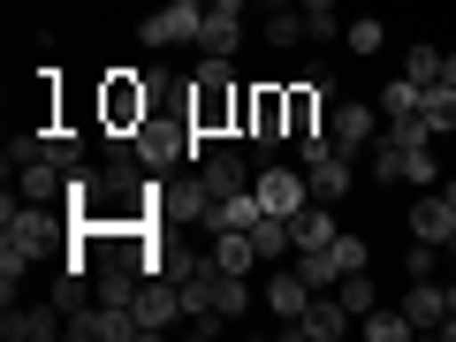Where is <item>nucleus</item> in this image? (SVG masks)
<instances>
[{
	"mask_svg": "<svg viewBox=\"0 0 456 342\" xmlns=\"http://www.w3.org/2000/svg\"><path fill=\"white\" fill-rule=\"evenodd\" d=\"M236 122H244V92H236V69L221 61V53H206L191 77V130H198V152L221 145V137H236ZM191 152V160H198Z\"/></svg>",
	"mask_w": 456,
	"mask_h": 342,
	"instance_id": "nucleus-1",
	"label": "nucleus"
},
{
	"mask_svg": "<svg viewBox=\"0 0 456 342\" xmlns=\"http://www.w3.org/2000/svg\"><path fill=\"white\" fill-rule=\"evenodd\" d=\"M236 137H251L259 152L289 145V84H259V92H244V122H236Z\"/></svg>",
	"mask_w": 456,
	"mask_h": 342,
	"instance_id": "nucleus-2",
	"label": "nucleus"
},
{
	"mask_svg": "<svg viewBox=\"0 0 456 342\" xmlns=\"http://www.w3.org/2000/svg\"><path fill=\"white\" fill-rule=\"evenodd\" d=\"M152 114V84H137L130 69H114L107 84H99V130H114V137H130L137 122Z\"/></svg>",
	"mask_w": 456,
	"mask_h": 342,
	"instance_id": "nucleus-3",
	"label": "nucleus"
},
{
	"mask_svg": "<svg viewBox=\"0 0 456 342\" xmlns=\"http://www.w3.org/2000/svg\"><path fill=\"white\" fill-rule=\"evenodd\" d=\"M198 23H206V8H183V0H152L145 16H137V38L145 46H198Z\"/></svg>",
	"mask_w": 456,
	"mask_h": 342,
	"instance_id": "nucleus-4",
	"label": "nucleus"
},
{
	"mask_svg": "<svg viewBox=\"0 0 456 342\" xmlns=\"http://www.w3.org/2000/svg\"><path fill=\"white\" fill-rule=\"evenodd\" d=\"M358 327V312L342 305L335 289H312V305L297 312V320H281V335H297V342H335V335H350Z\"/></svg>",
	"mask_w": 456,
	"mask_h": 342,
	"instance_id": "nucleus-5",
	"label": "nucleus"
},
{
	"mask_svg": "<svg viewBox=\"0 0 456 342\" xmlns=\"http://www.w3.org/2000/svg\"><path fill=\"white\" fill-rule=\"evenodd\" d=\"M198 183H206V198H236V191H251V160L221 137V145L198 152Z\"/></svg>",
	"mask_w": 456,
	"mask_h": 342,
	"instance_id": "nucleus-6",
	"label": "nucleus"
},
{
	"mask_svg": "<svg viewBox=\"0 0 456 342\" xmlns=\"http://www.w3.org/2000/svg\"><path fill=\"white\" fill-rule=\"evenodd\" d=\"M373 130H380V114L365 107V99H335V114H327V137H335V152L365 160V152H373Z\"/></svg>",
	"mask_w": 456,
	"mask_h": 342,
	"instance_id": "nucleus-7",
	"label": "nucleus"
},
{
	"mask_svg": "<svg viewBox=\"0 0 456 342\" xmlns=\"http://www.w3.org/2000/svg\"><path fill=\"white\" fill-rule=\"evenodd\" d=\"M251 191H259V206L281 213V221L312 206V175H305V167H259V183H251Z\"/></svg>",
	"mask_w": 456,
	"mask_h": 342,
	"instance_id": "nucleus-8",
	"label": "nucleus"
},
{
	"mask_svg": "<svg viewBox=\"0 0 456 342\" xmlns=\"http://www.w3.org/2000/svg\"><path fill=\"white\" fill-rule=\"evenodd\" d=\"M137 327H145V335H160V327H175L183 320V281L175 274H145V289H137Z\"/></svg>",
	"mask_w": 456,
	"mask_h": 342,
	"instance_id": "nucleus-9",
	"label": "nucleus"
},
{
	"mask_svg": "<svg viewBox=\"0 0 456 342\" xmlns=\"http://www.w3.org/2000/svg\"><path fill=\"white\" fill-rule=\"evenodd\" d=\"M0 335L8 342H53V335H69V312L61 305H8Z\"/></svg>",
	"mask_w": 456,
	"mask_h": 342,
	"instance_id": "nucleus-10",
	"label": "nucleus"
},
{
	"mask_svg": "<svg viewBox=\"0 0 456 342\" xmlns=\"http://www.w3.org/2000/svg\"><path fill=\"white\" fill-rule=\"evenodd\" d=\"M403 320L419 327V335H441V320H449V289H441L434 274L411 281V289H403Z\"/></svg>",
	"mask_w": 456,
	"mask_h": 342,
	"instance_id": "nucleus-11",
	"label": "nucleus"
},
{
	"mask_svg": "<svg viewBox=\"0 0 456 342\" xmlns=\"http://www.w3.org/2000/svg\"><path fill=\"white\" fill-rule=\"evenodd\" d=\"M305 175H312V198H350V183H358V160L350 152H320V160H305Z\"/></svg>",
	"mask_w": 456,
	"mask_h": 342,
	"instance_id": "nucleus-12",
	"label": "nucleus"
},
{
	"mask_svg": "<svg viewBox=\"0 0 456 342\" xmlns=\"http://www.w3.org/2000/svg\"><path fill=\"white\" fill-rule=\"evenodd\" d=\"M305 305H312V281H305V266H281V274L266 281V312H274V320H297Z\"/></svg>",
	"mask_w": 456,
	"mask_h": 342,
	"instance_id": "nucleus-13",
	"label": "nucleus"
},
{
	"mask_svg": "<svg viewBox=\"0 0 456 342\" xmlns=\"http://www.w3.org/2000/svg\"><path fill=\"white\" fill-rule=\"evenodd\" d=\"M236 46H244V16H221V8H206V23H198V53H221V61H236Z\"/></svg>",
	"mask_w": 456,
	"mask_h": 342,
	"instance_id": "nucleus-14",
	"label": "nucleus"
},
{
	"mask_svg": "<svg viewBox=\"0 0 456 342\" xmlns=\"http://www.w3.org/2000/svg\"><path fill=\"white\" fill-rule=\"evenodd\" d=\"M289 228H297V251H327V244L342 236V228H335V213H327V198H312L305 213H289Z\"/></svg>",
	"mask_w": 456,
	"mask_h": 342,
	"instance_id": "nucleus-15",
	"label": "nucleus"
},
{
	"mask_svg": "<svg viewBox=\"0 0 456 342\" xmlns=\"http://www.w3.org/2000/svg\"><path fill=\"white\" fill-rule=\"evenodd\" d=\"M411 236H426V244H449L456 236V213H449V198H419V206H411Z\"/></svg>",
	"mask_w": 456,
	"mask_h": 342,
	"instance_id": "nucleus-16",
	"label": "nucleus"
},
{
	"mask_svg": "<svg viewBox=\"0 0 456 342\" xmlns=\"http://www.w3.org/2000/svg\"><path fill=\"white\" fill-rule=\"evenodd\" d=\"M213 259H221L228 274H251V266H259V244H251V228H213Z\"/></svg>",
	"mask_w": 456,
	"mask_h": 342,
	"instance_id": "nucleus-17",
	"label": "nucleus"
},
{
	"mask_svg": "<svg viewBox=\"0 0 456 342\" xmlns=\"http://www.w3.org/2000/svg\"><path fill=\"white\" fill-rule=\"evenodd\" d=\"M259 191H236V198H213V206H206V228H251V221H259Z\"/></svg>",
	"mask_w": 456,
	"mask_h": 342,
	"instance_id": "nucleus-18",
	"label": "nucleus"
},
{
	"mask_svg": "<svg viewBox=\"0 0 456 342\" xmlns=\"http://www.w3.org/2000/svg\"><path fill=\"white\" fill-rule=\"evenodd\" d=\"M251 244H259V259H289V251H297V228L281 221V213H259V221H251Z\"/></svg>",
	"mask_w": 456,
	"mask_h": 342,
	"instance_id": "nucleus-19",
	"label": "nucleus"
},
{
	"mask_svg": "<svg viewBox=\"0 0 456 342\" xmlns=\"http://www.w3.org/2000/svg\"><path fill=\"white\" fill-rule=\"evenodd\" d=\"M419 122L434 137H449L456 130V84H426V99H419Z\"/></svg>",
	"mask_w": 456,
	"mask_h": 342,
	"instance_id": "nucleus-20",
	"label": "nucleus"
},
{
	"mask_svg": "<svg viewBox=\"0 0 456 342\" xmlns=\"http://www.w3.org/2000/svg\"><path fill=\"white\" fill-rule=\"evenodd\" d=\"M46 160L61 167V175H77V167H84V137H77V122H53V130H46Z\"/></svg>",
	"mask_w": 456,
	"mask_h": 342,
	"instance_id": "nucleus-21",
	"label": "nucleus"
},
{
	"mask_svg": "<svg viewBox=\"0 0 456 342\" xmlns=\"http://www.w3.org/2000/svg\"><path fill=\"white\" fill-rule=\"evenodd\" d=\"M358 335H365V342H403V335H419V327L403 320V305H395V312H380V305H373V312L358 320Z\"/></svg>",
	"mask_w": 456,
	"mask_h": 342,
	"instance_id": "nucleus-22",
	"label": "nucleus"
},
{
	"mask_svg": "<svg viewBox=\"0 0 456 342\" xmlns=\"http://www.w3.org/2000/svg\"><path fill=\"white\" fill-rule=\"evenodd\" d=\"M335 297H342V305H350V312H358V320H365V312L380 305V289H373V274H365V266H350V274L335 281Z\"/></svg>",
	"mask_w": 456,
	"mask_h": 342,
	"instance_id": "nucleus-23",
	"label": "nucleus"
},
{
	"mask_svg": "<svg viewBox=\"0 0 456 342\" xmlns=\"http://www.w3.org/2000/svg\"><path fill=\"white\" fill-rule=\"evenodd\" d=\"M419 99H426V84H419V77L380 84V114H419Z\"/></svg>",
	"mask_w": 456,
	"mask_h": 342,
	"instance_id": "nucleus-24",
	"label": "nucleus"
},
{
	"mask_svg": "<svg viewBox=\"0 0 456 342\" xmlns=\"http://www.w3.org/2000/svg\"><path fill=\"white\" fill-rule=\"evenodd\" d=\"M297 38H312L305 8H274V16H266V46H297Z\"/></svg>",
	"mask_w": 456,
	"mask_h": 342,
	"instance_id": "nucleus-25",
	"label": "nucleus"
},
{
	"mask_svg": "<svg viewBox=\"0 0 456 342\" xmlns=\"http://www.w3.org/2000/svg\"><path fill=\"white\" fill-rule=\"evenodd\" d=\"M380 38H388V23H380V16L342 23V46H350V53H380Z\"/></svg>",
	"mask_w": 456,
	"mask_h": 342,
	"instance_id": "nucleus-26",
	"label": "nucleus"
},
{
	"mask_svg": "<svg viewBox=\"0 0 456 342\" xmlns=\"http://www.w3.org/2000/svg\"><path fill=\"white\" fill-rule=\"evenodd\" d=\"M297 266H305L312 289H335V281H342V259H335V251H297Z\"/></svg>",
	"mask_w": 456,
	"mask_h": 342,
	"instance_id": "nucleus-27",
	"label": "nucleus"
},
{
	"mask_svg": "<svg viewBox=\"0 0 456 342\" xmlns=\"http://www.w3.org/2000/svg\"><path fill=\"white\" fill-rule=\"evenodd\" d=\"M403 77H419V84H441V46H411V53H403Z\"/></svg>",
	"mask_w": 456,
	"mask_h": 342,
	"instance_id": "nucleus-28",
	"label": "nucleus"
},
{
	"mask_svg": "<svg viewBox=\"0 0 456 342\" xmlns=\"http://www.w3.org/2000/svg\"><path fill=\"white\" fill-rule=\"evenodd\" d=\"M403 183H419V191H434V145H411V160H403Z\"/></svg>",
	"mask_w": 456,
	"mask_h": 342,
	"instance_id": "nucleus-29",
	"label": "nucleus"
},
{
	"mask_svg": "<svg viewBox=\"0 0 456 342\" xmlns=\"http://www.w3.org/2000/svg\"><path fill=\"white\" fill-rule=\"evenodd\" d=\"M434 259H441V244H426V236H419V244H411V259H403V274L426 281V274H434Z\"/></svg>",
	"mask_w": 456,
	"mask_h": 342,
	"instance_id": "nucleus-30",
	"label": "nucleus"
},
{
	"mask_svg": "<svg viewBox=\"0 0 456 342\" xmlns=\"http://www.w3.org/2000/svg\"><path fill=\"white\" fill-rule=\"evenodd\" d=\"M342 259V274H350V266H365V236H335V244H327Z\"/></svg>",
	"mask_w": 456,
	"mask_h": 342,
	"instance_id": "nucleus-31",
	"label": "nucleus"
},
{
	"mask_svg": "<svg viewBox=\"0 0 456 342\" xmlns=\"http://www.w3.org/2000/svg\"><path fill=\"white\" fill-rule=\"evenodd\" d=\"M305 31L320 38V46H327V38H342V16H305Z\"/></svg>",
	"mask_w": 456,
	"mask_h": 342,
	"instance_id": "nucleus-32",
	"label": "nucleus"
},
{
	"mask_svg": "<svg viewBox=\"0 0 456 342\" xmlns=\"http://www.w3.org/2000/svg\"><path fill=\"white\" fill-rule=\"evenodd\" d=\"M297 8H305V16H335V0H297Z\"/></svg>",
	"mask_w": 456,
	"mask_h": 342,
	"instance_id": "nucleus-33",
	"label": "nucleus"
},
{
	"mask_svg": "<svg viewBox=\"0 0 456 342\" xmlns=\"http://www.w3.org/2000/svg\"><path fill=\"white\" fill-rule=\"evenodd\" d=\"M213 8H221V16H244V8H251V0H213Z\"/></svg>",
	"mask_w": 456,
	"mask_h": 342,
	"instance_id": "nucleus-34",
	"label": "nucleus"
},
{
	"mask_svg": "<svg viewBox=\"0 0 456 342\" xmlns=\"http://www.w3.org/2000/svg\"><path fill=\"white\" fill-rule=\"evenodd\" d=\"M441 198H449V213H456V175H449V183H441Z\"/></svg>",
	"mask_w": 456,
	"mask_h": 342,
	"instance_id": "nucleus-35",
	"label": "nucleus"
},
{
	"mask_svg": "<svg viewBox=\"0 0 456 342\" xmlns=\"http://www.w3.org/2000/svg\"><path fill=\"white\" fill-rule=\"evenodd\" d=\"M259 8H266V16H274V8H297V0H259Z\"/></svg>",
	"mask_w": 456,
	"mask_h": 342,
	"instance_id": "nucleus-36",
	"label": "nucleus"
},
{
	"mask_svg": "<svg viewBox=\"0 0 456 342\" xmlns=\"http://www.w3.org/2000/svg\"><path fill=\"white\" fill-rule=\"evenodd\" d=\"M183 8H213V0H183Z\"/></svg>",
	"mask_w": 456,
	"mask_h": 342,
	"instance_id": "nucleus-37",
	"label": "nucleus"
},
{
	"mask_svg": "<svg viewBox=\"0 0 456 342\" xmlns=\"http://www.w3.org/2000/svg\"><path fill=\"white\" fill-rule=\"evenodd\" d=\"M441 251H449V259H456V236H449V244H441Z\"/></svg>",
	"mask_w": 456,
	"mask_h": 342,
	"instance_id": "nucleus-38",
	"label": "nucleus"
}]
</instances>
